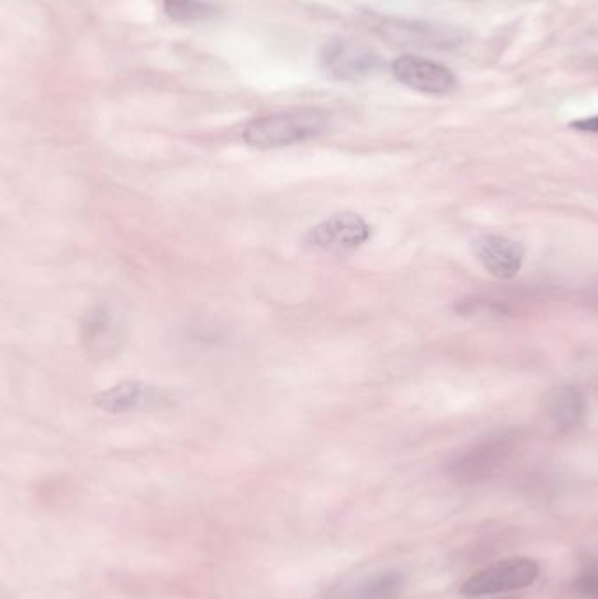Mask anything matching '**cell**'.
Instances as JSON below:
<instances>
[{
	"mask_svg": "<svg viewBox=\"0 0 598 599\" xmlns=\"http://www.w3.org/2000/svg\"><path fill=\"white\" fill-rule=\"evenodd\" d=\"M167 16L178 23H202L213 20L218 11L206 0H164Z\"/></svg>",
	"mask_w": 598,
	"mask_h": 599,
	"instance_id": "13",
	"label": "cell"
},
{
	"mask_svg": "<svg viewBox=\"0 0 598 599\" xmlns=\"http://www.w3.org/2000/svg\"><path fill=\"white\" fill-rule=\"evenodd\" d=\"M81 339L86 351L95 356H111L120 344V325L107 307H93L83 318Z\"/></svg>",
	"mask_w": 598,
	"mask_h": 599,
	"instance_id": "8",
	"label": "cell"
},
{
	"mask_svg": "<svg viewBox=\"0 0 598 599\" xmlns=\"http://www.w3.org/2000/svg\"><path fill=\"white\" fill-rule=\"evenodd\" d=\"M539 573V564L535 563L534 559L509 557L470 577L462 585V592L470 598H481L502 592L520 591L534 584Z\"/></svg>",
	"mask_w": 598,
	"mask_h": 599,
	"instance_id": "2",
	"label": "cell"
},
{
	"mask_svg": "<svg viewBox=\"0 0 598 599\" xmlns=\"http://www.w3.org/2000/svg\"><path fill=\"white\" fill-rule=\"evenodd\" d=\"M323 67L334 78L342 81H358L372 76L381 67V58L364 44L348 39H334L321 53Z\"/></svg>",
	"mask_w": 598,
	"mask_h": 599,
	"instance_id": "4",
	"label": "cell"
},
{
	"mask_svg": "<svg viewBox=\"0 0 598 599\" xmlns=\"http://www.w3.org/2000/svg\"><path fill=\"white\" fill-rule=\"evenodd\" d=\"M371 239V226L360 214L339 212L313 226L306 235V244L330 254L353 253Z\"/></svg>",
	"mask_w": 598,
	"mask_h": 599,
	"instance_id": "3",
	"label": "cell"
},
{
	"mask_svg": "<svg viewBox=\"0 0 598 599\" xmlns=\"http://www.w3.org/2000/svg\"><path fill=\"white\" fill-rule=\"evenodd\" d=\"M577 589L583 591L584 594H588V596L598 598V566L593 570L586 571L583 577L579 578Z\"/></svg>",
	"mask_w": 598,
	"mask_h": 599,
	"instance_id": "14",
	"label": "cell"
},
{
	"mask_svg": "<svg viewBox=\"0 0 598 599\" xmlns=\"http://www.w3.org/2000/svg\"><path fill=\"white\" fill-rule=\"evenodd\" d=\"M472 251L486 272L500 281L513 279L514 275H518L525 260V249L520 242L499 235L479 237L474 240Z\"/></svg>",
	"mask_w": 598,
	"mask_h": 599,
	"instance_id": "7",
	"label": "cell"
},
{
	"mask_svg": "<svg viewBox=\"0 0 598 599\" xmlns=\"http://www.w3.org/2000/svg\"><path fill=\"white\" fill-rule=\"evenodd\" d=\"M404 587V578L397 571L379 573L358 585L351 599H397Z\"/></svg>",
	"mask_w": 598,
	"mask_h": 599,
	"instance_id": "12",
	"label": "cell"
},
{
	"mask_svg": "<svg viewBox=\"0 0 598 599\" xmlns=\"http://www.w3.org/2000/svg\"><path fill=\"white\" fill-rule=\"evenodd\" d=\"M158 398L160 395L157 389L146 386L143 382L130 381L102 391L100 395L95 396V405L109 414H122L148 409Z\"/></svg>",
	"mask_w": 598,
	"mask_h": 599,
	"instance_id": "9",
	"label": "cell"
},
{
	"mask_svg": "<svg viewBox=\"0 0 598 599\" xmlns=\"http://www.w3.org/2000/svg\"><path fill=\"white\" fill-rule=\"evenodd\" d=\"M544 410L558 430H574L583 423V395L574 386H556L544 396Z\"/></svg>",
	"mask_w": 598,
	"mask_h": 599,
	"instance_id": "10",
	"label": "cell"
},
{
	"mask_svg": "<svg viewBox=\"0 0 598 599\" xmlns=\"http://www.w3.org/2000/svg\"><path fill=\"white\" fill-rule=\"evenodd\" d=\"M514 440L516 438L509 433L486 438L481 444L470 447L469 451L456 458L455 463L451 465V475L460 482L485 479L486 475H490L507 458V454L513 451Z\"/></svg>",
	"mask_w": 598,
	"mask_h": 599,
	"instance_id": "6",
	"label": "cell"
},
{
	"mask_svg": "<svg viewBox=\"0 0 598 599\" xmlns=\"http://www.w3.org/2000/svg\"><path fill=\"white\" fill-rule=\"evenodd\" d=\"M570 128L579 130V132H588V134H598V114L597 116H590V118L572 121Z\"/></svg>",
	"mask_w": 598,
	"mask_h": 599,
	"instance_id": "15",
	"label": "cell"
},
{
	"mask_svg": "<svg viewBox=\"0 0 598 599\" xmlns=\"http://www.w3.org/2000/svg\"><path fill=\"white\" fill-rule=\"evenodd\" d=\"M392 72L402 85L428 95H446L453 92L456 78L448 67L428 58L406 55L393 62Z\"/></svg>",
	"mask_w": 598,
	"mask_h": 599,
	"instance_id": "5",
	"label": "cell"
},
{
	"mask_svg": "<svg viewBox=\"0 0 598 599\" xmlns=\"http://www.w3.org/2000/svg\"><path fill=\"white\" fill-rule=\"evenodd\" d=\"M327 127V114L320 109L304 107L267 114L244 128V141L258 149L285 148L313 139Z\"/></svg>",
	"mask_w": 598,
	"mask_h": 599,
	"instance_id": "1",
	"label": "cell"
},
{
	"mask_svg": "<svg viewBox=\"0 0 598 599\" xmlns=\"http://www.w3.org/2000/svg\"><path fill=\"white\" fill-rule=\"evenodd\" d=\"M383 34L393 39L395 43L407 44V46H444V44L455 43V37L448 34L446 30L430 25H420L414 22L385 23Z\"/></svg>",
	"mask_w": 598,
	"mask_h": 599,
	"instance_id": "11",
	"label": "cell"
}]
</instances>
